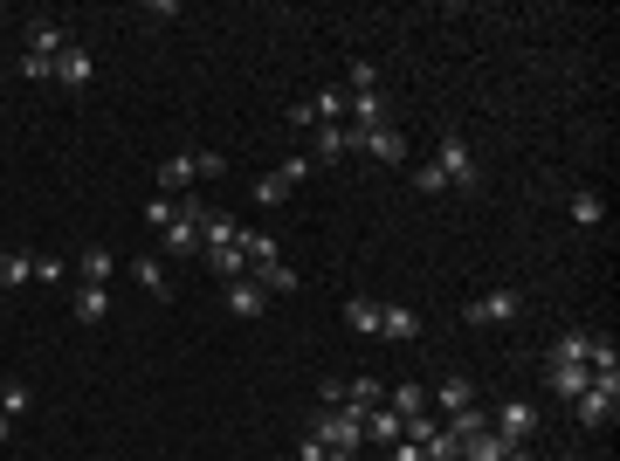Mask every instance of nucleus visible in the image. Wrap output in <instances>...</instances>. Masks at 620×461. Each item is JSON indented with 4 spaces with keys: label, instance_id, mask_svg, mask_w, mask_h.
<instances>
[{
    "label": "nucleus",
    "instance_id": "1",
    "mask_svg": "<svg viewBox=\"0 0 620 461\" xmlns=\"http://www.w3.org/2000/svg\"><path fill=\"white\" fill-rule=\"evenodd\" d=\"M434 166H441V179H448V193H476V186H483V166H476V152H469L462 131H441Z\"/></svg>",
    "mask_w": 620,
    "mask_h": 461
},
{
    "label": "nucleus",
    "instance_id": "2",
    "mask_svg": "<svg viewBox=\"0 0 620 461\" xmlns=\"http://www.w3.org/2000/svg\"><path fill=\"white\" fill-rule=\"evenodd\" d=\"M572 413H579V427H614V413H620V379H593V386L572 400Z\"/></svg>",
    "mask_w": 620,
    "mask_h": 461
},
{
    "label": "nucleus",
    "instance_id": "3",
    "mask_svg": "<svg viewBox=\"0 0 620 461\" xmlns=\"http://www.w3.org/2000/svg\"><path fill=\"white\" fill-rule=\"evenodd\" d=\"M421 331H428V324H421L414 303H379V338H386V345H421Z\"/></svg>",
    "mask_w": 620,
    "mask_h": 461
},
{
    "label": "nucleus",
    "instance_id": "4",
    "mask_svg": "<svg viewBox=\"0 0 620 461\" xmlns=\"http://www.w3.org/2000/svg\"><path fill=\"white\" fill-rule=\"evenodd\" d=\"M462 317H469V324H517V317H524V296H517V289H490V296H476Z\"/></svg>",
    "mask_w": 620,
    "mask_h": 461
},
{
    "label": "nucleus",
    "instance_id": "5",
    "mask_svg": "<svg viewBox=\"0 0 620 461\" xmlns=\"http://www.w3.org/2000/svg\"><path fill=\"white\" fill-rule=\"evenodd\" d=\"M345 152H359V131H352V124H317V131H310V159H317V166H338Z\"/></svg>",
    "mask_w": 620,
    "mask_h": 461
},
{
    "label": "nucleus",
    "instance_id": "6",
    "mask_svg": "<svg viewBox=\"0 0 620 461\" xmlns=\"http://www.w3.org/2000/svg\"><path fill=\"white\" fill-rule=\"evenodd\" d=\"M545 386H552L558 400H579V393L593 386V365H565V358H545Z\"/></svg>",
    "mask_w": 620,
    "mask_h": 461
},
{
    "label": "nucleus",
    "instance_id": "7",
    "mask_svg": "<svg viewBox=\"0 0 620 461\" xmlns=\"http://www.w3.org/2000/svg\"><path fill=\"white\" fill-rule=\"evenodd\" d=\"M490 427H496V434H510V441H531V434H538V406H531V400H503Z\"/></svg>",
    "mask_w": 620,
    "mask_h": 461
},
{
    "label": "nucleus",
    "instance_id": "8",
    "mask_svg": "<svg viewBox=\"0 0 620 461\" xmlns=\"http://www.w3.org/2000/svg\"><path fill=\"white\" fill-rule=\"evenodd\" d=\"M90 76H97L90 49H83V42H69V49L56 56V83H62V90H90Z\"/></svg>",
    "mask_w": 620,
    "mask_h": 461
},
{
    "label": "nucleus",
    "instance_id": "9",
    "mask_svg": "<svg viewBox=\"0 0 620 461\" xmlns=\"http://www.w3.org/2000/svg\"><path fill=\"white\" fill-rule=\"evenodd\" d=\"M69 317H76V324H104V317H111V289L76 283L69 289Z\"/></svg>",
    "mask_w": 620,
    "mask_h": 461
},
{
    "label": "nucleus",
    "instance_id": "10",
    "mask_svg": "<svg viewBox=\"0 0 620 461\" xmlns=\"http://www.w3.org/2000/svg\"><path fill=\"white\" fill-rule=\"evenodd\" d=\"M248 283L262 289V296H290V289H297V269L269 255V262H248Z\"/></svg>",
    "mask_w": 620,
    "mask_h": 461
},
{
    "label": "nucleus",
    "instance_id": "11",
    "mask_svg": "<svg viewBox=\"0 0 620 461\" xmlns=\"http://www.w3.org/2000/svg\"><path fill=\"white\" fill-rule=\"evenodd\" d=\"M359 152H372L379 166H400V159H407V138H400L393 124H379V131H359Z\"/></svg>",
    "mask_w": 620,
    "mask_h": 461
},
{
    "label": "nucleus",
    "instance_id": "12",
    "mask_svg": "<svg viewBox=\"0 0 620 461\" xmlns=\"http://www.w3.org/2000/svg\"><path fill=\"white\" fill-rule=\"evenodd\" d=\"M345 117H352V131H379L386 124V97L379 90H352L345 97Z\"/></svg>",
    "mask_w": 620,
    "mask_h": 461
},
{
    "label": "nucleus",
    "instance_id": "13",
    "mask_svg": "<svg viewBox=\"0 0 620 461\" xmlns=\"http://www.w3.org/2000/svg\"><path fill=\"white\" fill-rule=\"evenodd\" d=\"M62 49H69V28H62V21H28V56L56 62Z\"/></svg>",
    "mask_w": 620,
    "mask_h": 461
},
{
    "label": "nucleus",
    "instance_id": "14",
    "mask_svg": "<svg viewBox=\"0 0 620 461\" xmlns=\"http://www.w3.org/2000/svg\"><path fill=\"white\" fill-rule=\"evenodd\" d=\"M248 193H255V207H283V200L297 193V179H290V166H276V173H262V179H255Z\"/></svg>",
    "mask_w": 620,
    "mask_h": 461
},
{
    "label": "nucleus",
    "instance_id": "15",
    "mask_svg": "<svg viewBox=\"0 0 620 461\" xmlns=\"http://www.w3.org/2000/svg\"><path fill=\"white\" fill-rule=\"evenodd\" d=\"M159 186H166V200H180V193H193V152H173V159L159 166Z\"/></svg>",
    "mask_w": 620,
    "mask_h": 461
},
{
    "label": "nucleus",
    "instance_id": "16",
    "mask_svg": "<svg viewBox=\"0 0 620 461\" xmlns=\"http://www.w3.org/2000/svg\"><path fill=\"white\" fill-rule=\"evenodd\" d=\"M400 434H407V420H400L393 406H372V413H366V441H379V448H393Z\"/></svg>",
    "mask_w": 620,
    "mask_h": 461
},
{
    "label": "nucleus",
    "instance_id": "17",
    "mask_svg": "<svg viewBox=\"0 0 620 461\" xmlns=\"http://www.w3.org/2000/svg\"><path fill=\"white\" fill-rule=\"evenodd\" d=\"M200 255H207V269H214L221 283H242V276H248V255H242V248H200Z\"/></svg>",
    "mask_w": 620,
    "mask_h": 461
},
{
    "label": "nucleus",
    "instance_id": "18",
    "mask_svg": "<svg viewBox=\"0 0 620 461\" xmlns=\"http://www.w3.org/2000/svg\"><path fill=\"white\" fill-rule=\"evenodd\" d=\"M228 310H235V317L248 324V317H262V310H269V296H262V289L242 276V283H228Z\"/></svg>",
    "mask_w": 620,
    "mask_h": 461
},
{
    "label": "nucleus",
    "instance_id": "19",
    "mask_svg": "<svg viewBox=\"0 0 620 461\" xmlns=\"http://www.w3.org/2000/svg\"><path fill=\"white\" fill-rule=\"evenodd\" d=\"M428 400H441V413H462V406H476V379H441V393H428Z\"/></svg>",
    "mask_w": 620,
    "mask_h": 461
},
{
    "label": "nucleus",
    "instance_id": "20",
    "mask_svg": "<svg viewBox=\"0 0 620 461\" xmlns=\"http://www.w3.org/2000/svg\"><path fill=\"white\" fill-rule=\"evenodd\" d=\"M593 338H600V331H558L552 358H565V365H586V358H593Z\"/></svg>",
    "mask_w": 620,
    "mask_h": 461
},
{
    "label": "nucleus",
    "instance_id": "21",
    "mask_svg": "<svg viewBox=\"0 0 620 461\" xmlns=\"http://www.w3.org/2000/svg\"><path fill=\"white\" fill-rule=\"evenodd\" d=\"M76 276L97 283V289H111V248H83V255H76Z\"/></svg>",
    "mask_w": 620,
    "mask_h": 461
},
{
    "label": "nucleus",
    "instance_id": "22",
    "mask_svg": "<svg viewBox=\"0 0 620 461\" xmlns=\"http://www.w3.org/2000/svg\"><path fill=\"white\" fill-rule=\"evenodd\" d=\"M21 283H35V255L7 248V255H0V289H21Z\"/></svg>",
    "mask_w": 620,
    "mask_h": 461
},
{
    "label": "nucleus",
    "instance_id": "23",
    "mask_svg": "<svg viewBox=\"0 0 620 461\" xmlns=\"http://www.w3.org/2000/svg\"><path fill=\"white\" fill-rule=\"evenodd\" d=\"M345 324H352L359 338H379V303H372V296H352V303H345Z\"/></svg>",
    "mask_w": 620,
    "mask_h": 461
},
{
    "label": "nucleus",
    "instance_id": "24",
    "mask_svg": "<svg viewBox=\"0 0 620 461\" xmlns=\"http://www.w3.org/2000/svg\"><path fill=\"white\" fill-rule=\"evenodd\" d=\"M386 406H393L400 420H414V413H428V386H393V393H386Z\"/></svg>",
    "mask_w": 620,
    "mask_h": 461
},
{
    "label": "nucleus",
    "instance_id": "25",
    "mask_svg": "<svg viewBox=\"0 0 620 461\" xmlns=\"http://www.w3.org/2000/svg\"><path fill=\"white\" fill-rule=\"evenodd\" d=\"M28 406H35V393H28L21 379H0V413H7V420H21Z\"/></svg>",
    "mask_w": 620,
    "mask_h": 461
},
{
    "label": "nucleus",
    "instance_id": "26",
    "mask_svg": "<svg viewBox=\"0 0 620 461\" xmlns=\"http://www.w3.org/2000/svg\"><path fill=\"white\" fill-rule=\"evenodd\" d=\"M572 221H579V228H600V221H607L600 193H586V186H579V193H572Z\"/></svg>",
    "mask_w": 620,
    "mask_h": 461
},
{
    "label": "nucleus",
    "instance_id": "27",
    "mask_svg": "<svg viewBox=\"0 0 620 461\" xmlns=\"http://www.w3.org/2000/svg\"><path fill=\"white\" fill-rule=\"evenodd\" d=\"M483 427H490V413H483V406H462V413H448V434H455V441H469V434H483Z\"/></svg>",
    "mask_w": 620,
    "mask_h": 461
},
{
    "label": "nucleus",
    "instance_id": "28",
    "mask_svg": "<svg viewBox=\"0 0 620 461\" xmlns=\"http://www.w3.org/2000/svg\"><path fill=\"white\" fill-rule=\"evenodd\" d=\"M352 90H379V69H372L366 56H352V62H345V97H352Z\"/></svg>",
    "mask_w": 620,
    "mask_h": 461
},
{
    "label": "nucleus",
    "instance_id": "29",
    "mask_svg": "<svg viewBox=\"0 0 620 461\" xmlns=\"http://www.w3.org/2000/svg\"><path fill=\"white\" fill-rule=\"evenodd\" d=\"M235 248H242L248 262H269V255H276V241H269L262 228H242V241H235Z\"/></svg>",
    "mask_w": 620,
    "mask_h": 461
},
{
    "label": "nucleus",
    "instance_id": "30",
    "mask_svg": "<svg viewBox=\"0 0 620 461\" xmlns=\"http://www.w3.org/2000/svg\"><path fill=\"white\" fill-rule=\"evenodd\" d=\"M421 455H428V461H462V441H455V434L441 427L434 441H421Z\"/></svg>",
    "mask_w": 620,
    "mask_h": 461
},
{
    "label": "nucleus",
    "instance_id": "31",
    "mask_svg": "<svg viewBox=\"0 0 620 461\" xmlns=\"http://www.w3.org/2000/svg\"><path fill=\"white\" fill-rule=\"evenodd\" d=\"M173 221H180V200H166V193H159V200H152V207H145V228H173Z\"/></svg>",
    "mask_w": 620,
    "mask_h": 461
},
{
    "label": "nucleus",
    "instance_id": "32",
    "mask_svg": "<svg viewBox=\"0 0 620 461\" xmlns=\"http://www.w3.org/2000/svg\"><path fill=\"white\" fill-rule=\"evenodd\" d=\"M131 276H138V283L152 289V296H166V269H159L152 255H138V262H131Z\"/></svg>",
    "mask_w": 620,
    "mask_h": 461
},
{
    "label": "nucleus",
    "instance_id": "33",
    "mask_svg": "<svg viewBox=\"0 0 620 461\" xmlns=\"http://www.w3.org/2000/svg\"><path fill=\"white\" fill-rule=\"evenodd\" d=\"M221 173H228L221 152H193V179H221Z\"/></svg>",
    "mask_w": 620,
    "mask_h": 461
},
{
    "label": "nucleus",
    "instance_id": "34",
    "mask_svg": "<svg viewBox=\"0 0 620 461\" xmlns=\"http://www.w3.org/2000/svg\"><path fill=\"white\" fill-rule=\"evenodd\" d=\"M62 276H69L62 255H35V283H62Z\"/></svg>",
    "mask_w": 620,
    "mask_h": 461
},
{
    "label": "nucleus",
    "instance_id": "35",
    "mask_svg": "<svg viewBox=\"0 0 620 461\" xmlns=\"http://www.w3.org/2000/svg\"><path fill=\"white\" fill-rule=\"evenodd\" d=\"M414 186H421V193H448V179H441V166H421V173H414Z\"/></svg>",
    "mask_w": 620,
    "mask_h": 461
},
{
    "label": "nucleus",
    "instance_id": "36",
    "mask_svg": "<svg viewBox=\"0 0 620 461\" xmlns=\"http://www.w3.org/2000/svg\"><path fill=\"white\" fill-rule=\"evenodd\" d=\"M317 400H324V406H345V379H317Z\"/></svg>",
    "mask_w": 620,
    "mask_h": 461
},
{
    "label": "nucleus",
    "instance_id": "37",
    "mask_svg": "<svg viewBox=\"0 0 620 461\" xmlns=\"http://www.w3.org/2000/svg\"><path fill=\"white\" fill-rule=\"evenodd\" d=\"M7 434H14V420H7V413H0V448H7Z\"/></svg>",
    "mask_w": 620,
    "mask_h": 461
},
{
    "label": "nucleus",
    "instance_id": "38",
    "mask_svg": "<svg viewBox=\"0 0 620 461\" xmlns=\"http://www.w3.org/2000/svg\"><path fill=\"white\" fill-rule=\"evenodd\" d=\"M324 461H331V455H324Z\"/></svg>",
    "mask_w": 620,
    "mask_h": 461
}]
</instances>
